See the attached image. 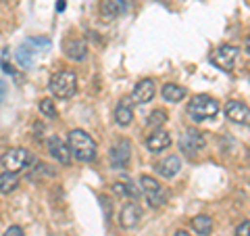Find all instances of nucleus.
<instances>
[{
    "label": "nucleus",
    "mask_w": 250,
    "mask_h": 236,
    "mask_svg": "<svg viewBox=\"0 0 250 236\" xmlns=\"http://www.w3.org/2000/svg\"><path fill=\"white\" fill-rule=\"evenodd\" d=\"M69 151L77 161L90 163L96 159L98 155V144L88 132L83 130H71L69 132Z\"/></svg>",
    "instance_id": "nucleus-1"
},
{
    "label": "nucleus",
    "mask_w": 250,
    "mask_h": 236,
    "mask_svg": "<svg viewBox=\"0 0 250 236\" xmlns=\"http://www.w3.org/2000/svg\"><path fill=\"white\" fill-rule=\"evenodd\" d=\"M219 113V103L208 96V94H198L194 96L190 103H188V115L192 117L194 121H205V119H210Z\"/></svg>",
    "instance_id": "nucleus-2"
},
{
    "label": "nucleus",
    "mask_w": 250,
    "mask_h": 236,
    "mask_svg": "<svg viewBox=\"0 0 250 236\" xmlns=\"http://www.w3.org/2000/svg\"><path fill=\"white\" fill-rule=\"evenodd\" d=\"M140 190H142L144 199L148 201V205L159 209L169 201L167 188L159 184V180H154L152 176H140Z\"/></svg>",
    "instance_id": "nucleus-3"
},
{
    "label": "nucleus",
    "mask_w": 250,
    "mask_h": 236,
    "mask_svg": "<svg viewBox=\"0 0 250 236\" xmlns=\"http://www.w3.org/2000/svg\"><path fill=\"white\" fill-rule=\"evenodd\" d=\"M48 88L57 98H71L77 90V77L73 71H57L50 77Z\"/></svg>",
    "instance_id": "nucleus-4"
},
{
    "label": "nucleus",
    "mask_w": 250,
    "mask_h": 236,
    "mask_svg": "<svg viewBox=\"0 0 250 236\" xmlns=\"http://www.w3.org/2000/svg\"><path fill=\"white\" fill-rule=\"evenodd\" d=\"M31 155L25 148H9L2 157H0V165L4 167V171H13V174H19L29 165Z\"/></svg>",
    "instance_id": "nucleus-5"
},
{
    "label": "nucleus",
    "mask_w": 250,
    "mask_h": 236,
    "mask_svg": "<svg viewBox=\"0 0 250 236\" xmlns=\"http://www.w3.org/2000/svg\"><path fill=\"white\" fill-rule=\"evenodd\" d=\"M238 54H240L238 46L223 44L210 52V63H213L217 69H221V71H231L233 65H236V61H238Z\"/></svg>",
    "instance_id": "nucleus-6"
},
{
    "label": "nucleus",
    "mask_w": 250,
    "mask_h": 236,
    "mask_svg": "<svg viewBox=\"0 0 250 236\" xmlns=\"http://www.w3.org/2000/svg\"><path fill=\"white\" fill-rule=\"evenodd\" d=\"M207 144V138L200 130H186L179 138V148L184 151V155L188 157H196Z\"/></svg>",
    "instance_id": "nucleus-7"
},
{
    "label": "nucleus",
    "mask_w": 250,
    "mask_h": 236,
    "mask_svg": "<svg viewBox=\"0 0 250 236\" xmlns=\"http://www.w3.org/2000/svg\"><path fill=\"white\" fill-rule=\"evenodd\" d=\"M131 159V144L127 140H119L111 146L108 151V161H111V167L113 169H123L127 167V163Z\"/></svg>",
    "instance_id": "nucleus-8"
},
{
    "label": "nucleus",
    "mask_w": 250,
    "mask_h": 236,
    "mask_svg": "<svg viewBox=\"0 0 250 236\" xmlns=\"http://www.w3.org/2000/svg\"><path fill=\"white\" fill-rule=\"evenodd\" d=\"M154 94H156L154 80H150V77H144V80H140L136 84V88H134V92H131L129 98H131V103H134V105H148L154 98Z\"/></svg>",
    "instance_id": "nucleus-9"
},
{
    "label": "nucleus",
    "mask_w": 250,
    "mask_h": 236,
    "mask_svg": "<svg viewBox=\"0 0 250 236\" xmlns=\"http://www.w3.org/2000/svg\"><path fill=\"white\" fill-rule=\"evenodd\" d=\"M225 115L228 119L233 123H240V125H248L250 128V107L240 103V100H229L225 105Z\"/></svg>",
    "instance_id": "nucleus-10"
},
{
    "label": "nucleus",
    "mask_w": 250,
    "mask_h": 236,
    "mask_svg": "<svg viewBox=\"0 0 250 236\" xmlns=\"http://www.w3.org/2000/svg\"><path fill=\"white\" fill-rule=\"evenodd\" d=\"M46 148L48 153L52 155V159H57L62 165H69L71 163V151H69V144H65L59 136H50L46 140Z\"/></svg>",
    "instance_id": "nucleus-11"
},
{
    "label": "nucleus",
    "mask_w": 250,
    "mask_h": 236,
    "mask_svg": "<svg viewBox=\"0 0 250 236\" xmlns=\"http://www.w3.org/2000/svg\"><path fill=\"white\" fill-rule=\"evenodd\" d=\"M171 134L167 130H161V128H154L152 134H148V138H146V148L150 153H161V151H165V148L171 146Z\"/></svg>",
    "instance_id": "nucleus-12"
},
{
    "label": "nucleus",
    "mask_w": 250,
    "mask_h": 236,
    "mask_svg": "<svg viewBox=\"0 0 250 236\" xmlns=\"http://www.w3.org/2000/svg\"><path fill=\"white\" fill-rule=\"evenodd\" d=\"M62 48L65 54L71 61H83L85 54H88V44H85L80 36H69L65 42H62Z\"/></svg>",
    "instance_id": "nucleus-13"
},
{
    "label": "nucleus",
    "mask_w": 250,
    "mask_h": 236,
    "mask_svg": "<svg viewBox=\"0 0 250 236\" xmlns=\"http://www.w3.org/2000/svg\"><path fill=\"white\" fill-rule=\"evenodd\" d=\"M131 121H134V103H131V98H123L115 107V123L119 128H127Z\"/></svg>",
    "instance_id": "nucleus-14"
},
{
    "label": "nucleus",
    "mask_w": 250,
    "mask_h": 236,
    "mask_svg": "<svg viewBox=\"0 0 250 236\" xmlns=\"http://www.w3.org/2000/svg\"><path fill=\"white\" fill-rule=\"evenodd\" d=\"M140 219H142V209H140L136 203H127L123 209H121V215H119V222L125 230H131V228H136L140 224Z\"/></svg>",
    "instance_id": "nucleus-15"
},
{
    "label": "nucleus",
    "mask_w": 250,
    "mask_h": 236,
    "mask_svg": "<svg viewBox=\"0 0 250 236\" xmlns=\"http://www.w3.org/2000/svg\"><path fill=\"white\" fill-rule=\"evenodd\" d=\"M154 169L159 171V176H163V178H175L179 174V169H182V159H179L177 155H169L163 161L156 163Z\"/></svg>",
    "instance_id": "nucleus-16"
},
{
    "label": "nucleus",
    "mask_w": 250,
    "mask_h": 236,
    "mask_svg": "<svg viewBox=\"0 0 250 236\" xmlns=\"http://www.w3.org/2000/svg\"><path fill=\"white\" fill-rule=\"evenodd\" d=\"M161 94H163V98L167 100V103H179V100H184L186 98V88L184 86H179V84H163V88H161Z\"/></svg>",
    "instance_id": "nucleus-17"
},
{
    "label": "nucleus",
    "mask_w": 250,
    "mask_h": 236,
    "mask_svg": "<svg viewBox=\"0 0 250 236\" xmlns=\"http://www.w3.org/2000/svg\"><path fill=\"white\" fill-rule=\"evenodd\" d=\"M19 186V176L13 174V171H4V174H0V192L2 194H11L17 190Z\"/></svg>",
    "instance_id": "nucleus-18"
},
{
    "label": "nucleus",
    "mask_w": 250,
    "mask_h": 236,
    "mask_svg": "<svg viewBox=\"0 0 250 236\" xmlns=\"http://www.w3.org/2000/svg\"><path fill=\"white\" fill-rule=\"evenodd\" d=\"M113 192L117 196H121V199H136V196L140 194L136 184H131L129 180H127V182H115L113 184Z\"/></svg>",
    "instance_id": "nucleus-19"
},
{
    "label": "nucleus",
    "mask_w": 250,
    "mask_h": 236,
    "mask_svg": "<svg viewBox=\"0 0 250 236\" xmlns=\"http://www.w3.org/2000/svg\"><path fill=\"white\" fill-rule=\"evenodd\" d=\"M192 230L200 234V236H208L210 230H213V217L208 215H196L192 219Z\"/></svg>",
    "instance_id": "nucleus-20"
},
{
    "label": "nucleus",
    "mask_w": 250,
    "mask_h": 236,
    "mask_svg": "<svg viewBox=\"0 0 250 236\" xmlns=\"http://www.w3.org/2000/svg\"><path fill=\"white\" fill-rule=\"evenodd\" d=\"M34 54H36V50L31 48V44L27 42V44H23L21 48L17 50V63L21 67H25V69H29L31 65H34Z\"/></svg>",
    "instance_id": "nucleus-21"
},
{
    "label": "nucleus",
    "mask_w": 250,
    "mask_h": 236,
    "mask_svg": "<svg viewBox=\"0 0 250 236\" xmlns=\"http://www.w3.org/2000/svg\"><path fill=\"white\" fill-rule=\"evenodd\" d=\"M100 13H103L104 19H115L117 15L123 13V11L113 2V0H100Z\"/></svg>",
    "instance_id": "nucleus-22"
},
{
    "label": "nucleus",
    "mask_w": 250,
    "mask_h": 236,
    "mask_svg": "<svg viewBox=\"0 0 250 236\" xmlns=\"http://www.w3.org/2000/svg\"><path fill=\"white\" fill-rule=\"evenodd\" d=\"M165 121H167V113L163 111V109H156V111H152L150 117H148V125H152V128H161Z\"/></svg>",
    "instance_id": "nucleus-23"
},
{
    "label": "nucleus",
    "mask_w": 250,
    "mask_h": 236,
    "mask_svg": "<svg viewBox=\"0 0 250 236\" xmlns=\"http://www.w3.org/2000/svg\"><path fill=\"white\" fill-rule=\"evenodd\" d=\"M40 111H42L44 117H50V119H54V117H57V107H54V100L42 98L40 100Z\"/></svg>",
    "instance_id": "nucleus-24"
},
{
    "label": "nucleus",
    "mask_w": 250,
    "mask_h": 236,
    "mask_svg": "<svg viewBox=\"0 0 250 236\" xmlns=\"http://www.w3.org/2000/svg\"><path fill=\"white\" fill-rule=\"evenodd\" d=\"M236 236H250V219L242 222V224L236 228Z\"/></svg>",
    "instance_id": "nucleus-25"
},
{
    "label": "nucleus",
    "mask_w": 250,
    "mask_h": 236,
    "mask_svg": "<svg viewBox=\"0 0 250 236\" xmlns=\"http://www.w3.org/2000/svg\"><path fill=\"white\" fill-rule=\"evenodd\" d=\"M4 236H25V234H23V230L19 226H11V228H6Z\"/></svg>",
    "instance_id": "nucleus-26"
},
{
    "label": "nucleus",
    "mask_w": 250,
    "mask_h": 236,
    "mask_svg": "<svg viewBox=\"0 0 250 236\" xmlns=\"http://www.w3.org/2000/svg\"><path fill=\"white\" fill-rule=\"evenodd\" d=\"M113 2H115L117 6H119L121 11H125V9H127V0H113Z\"/></svg>",
    "instance_id": "nucleus-27"
},
{
    "label": "nucleus",
    "mask_w": 250,
    "mask_h": 236,
    "mask_svg": "<svg viewBox=\"0 0 250 236\" xmlns=\"http://www.w3.org/2000/svg\"><path fill=\"white\" fill-rule=\"evenodd\" d=\"M4 94H6V88H4V84H2V82H0V103H2Z\"/></svg>",
    "instance_id": "nucleus-28"
},
{
    "label": "nucleus",
    "mask_w": 250,
    "mask_h": 236,
    "mask_svg": "<svg viewBox=\"0 0 250 236\" xmlns=\"http://www.w3.org/2000/svg\"><path fill=\"white\" fill-rule=\"evenodd\" d=\"M173 236H190V234H188V232H184V230H177Z\"/></svg>",
    "instance_id": "nucleus-29"
},
{
    "label": "nucleus",
    "mask_w": 250,
    "mask_h": 236,
    "mask_svg": "<svg viewBox=\"0 0 250 236\" xmlns=\"http://www.w3.org/2000/svg\"><path fill=\"white\" fill-rule=\"evenodd\" d=\"M246 50H248V54H250V36L246 38Z\"/></svg>",
    "instance_id": "nucleus-30"
},
{
    "label": "nucleus",
    "mask_w": 250,
    "mask_h": 236,
    "mask_svg": "<svg viewBox=\"0 0 250 236\" xmlns=\"http://www.w3.org/2000/svg\"><path fill=\"white\" fill-rule=\"evenodd\" d=\"M0 2H9V0H0Z\"/></svg>",
    "instance_id": "nucleus-31"
}]
</instances>
